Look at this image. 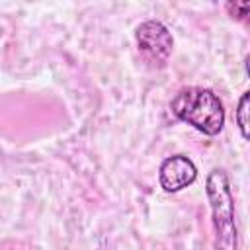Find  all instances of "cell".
<instances>
[{"label":"cell","instance_id":"cell-1","mask_svg":"<svg viewBox=\"0 0 250 250\" xmlns=\"http://www.w3.org/2000/svg\"><path fill=\"white\" fill-rule=\"evenodd\" d=\"M170 109L180 121L191 125L207 137L219 135L225 127V107L219 96L207 88L191 86L180 90L174 96Z\"/></svg>","mask_w":250,"mask_h":250},{"label":"cell","instance_id":"cell-2","mask_svg":"<svg viewBox=\"0 0 250 250\" xmlns=\"http://www.w3.org/2000/svg\"><path fill=\"white\" fill-rule=\"evenodd\" d=\"M205 193L211 205L215 250H236L238 230L234 221V199L229 176L223 168H213L205 180Z\"/></svg>","mask_w":250,"mask_h":250},{"label":"cell","instance_id":"cell-3","mask_svg":"<svg viewBox=\"0 0 250 250\" xmlns=\"http://www.w3.org/2000/svg\"><path fill=\"white\" fill-rule=\"evenodd\" d=\"M135 41L146 62L158 68L168 62L174 49V37L170 29L158 20H146L139 23L135 29Z\"/></svg>","mask_w":250,"mask_h":250},{"label":"cell","instance_id":"cell-4","mask_svg":"<svg viewBox=\"0 0 250 250\" xmlns=\"http://www.w3.org/2000/svg\"><path fill=\"white\" fill-rule=\"evenodd\" d=\"M195 178H197V168L193 160L186 154H172L164 158L158 170V182L166 193H176L191 186Z\"/></svg>","mask_w":250,"mask_h":250},{"label":"cell","instance_id":"cell-5","mask_svg":"<svg viewBox=\"0 0 250 250\" xmlns=\"http://www.w3.org/2000/svg\"><path fill=\"white\" fill-rule=\"evenodd\" d=\"M248 113H250V92H244L240 96V100H238L236 109H234V119H236L238 131H240L244 141L250 139V133H248Z\"/></svg>","mask_w":250,"mask_h":250},{"label":"cell","instance_id":"cell-6","mask_svg":"<svg viewBox=\"0 0 250 250\" xmlns=\"http://www.w3.org/2000/svg\"><path fill=\"white\" fill-rule=\"evenodd\" d=\"M227 10H229V14L232 18L242 20L250 12V2H227Z\"/></svg>","mask_w":250,"mask_h":250}]
</instances>
